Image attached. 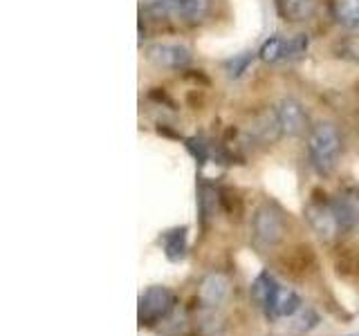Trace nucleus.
<instances>
[{
    "label": "nucleus",
    "instance_id": "nucleus-1",
    "mask_svg": "<svg viewBox=\"0 0 359 336\" xmlns=\"http://www.w3.org/2000/svg\"><path fill=\"white\" fill-rule=\"evenodd\" d=\"M308 155H310V164L319 175H330L337 162H339L341 155V137L339 130H337L332 123L321 121L310 130L308 137Z\"/></svg>",
    "mask_w": 359,
    "mask_h": 336
},
{
    "label": "nucleus",
    "instance_id": "nucleus-2",
    "mask_svg": "<svg viewBox=\"0 0 359 336\" xmlns=\"http://www.w3.org/2000/svg\"><path fill=\"white\" fill-rule=\"evenodd\" d=\"M252 231H254V240L261 246H274L283 240L285 233V224L280 218V211L272 204H261L254 213L252 220Z\"/></svg>",
    "mask_w": 359,
    "mask_h": 336
},
{
    "label": "nucleus",
    "instance_id": "nucleus-3",
    "mask_svg": "<svg viewBox=\"0 0 359 336\" xmlns=\"http://www.w3.org/2000/svg\"><path fill=\"white\" fill-rule=\"evenodd\" d=\"M173 305H175V296L168 287H162V285L149 287L140 296V321L144 325L160 323L162 318H166L168 314H171Z\"/></svg>",
    "mask_w": 359,
    "mask_h": 336
},
{
    "label": "nucleus",
    "instance_id": "nucleus-4",
    "mask_svg": "<svg viewBox=\"0 0 359 336\" xmlns=\"http://www.w3.org/2000/svg\"><path fill=\"white\" fill-rule=\"evenodd\" d=\"M308 50V36L306 34H297L292 38H283V36H272L263 43L258 56L265 63H278V61H290L297 59V56L306 54Z\"/></svg>",
    "mask_w": 359,
    "mask_h": 336
},
{
    "label": "nucleus",
    "instance_id": "nucleus-5",
    "mask_svg": "<svg viewBox=\"0 0 359 336\" xmlns=\"http://www.w3.org/2000/svg\"><path fill=\"white\" fill-rule=\"evenodd\" d=\"M149 61H153L157 67H166V70H182L191 63V52L184 45L175 43H155L146 50Z\"/></svg>",
    "mask_w": 359,
    "mask_h": 336
},
{
    "label": "nucleus",
    "instance_id": "nucleus-6",
    "mask_svg": "<svg viewBox=\"0 0 359 336\" xmlns=\"http://www.w3.org/2000/svg\"><path fill=\"white\" fill-rule=\"evenodd\" d=\"M276 119L280 126V134H287V137H297L308 126V115L303 106L297 99H280L276 106Z\"/></svg>",
    "mask_w": 359,
    "mask_h": 336
},
{
    "label": "nucleus",
    "instance_id": "nucleus-7",
    "mask_svg": "<svg viewBox=\"0 0 359 336\" xmlns=\"http://www.w3.org/2000/svg\"><path fill=\"white\" fill-rule=\"evenodd\" d=\"M209 0H149V7L160 16L194 20L207 11Z\"/></svg>",
    "mask_w": 359,
    "mask_h": 336
},
{
    "label": "nucleus",
    "instance_id": "nucleus-8",
    "mask_svg": "<svg viewBox=\"0 0 359 336\" xmlns=\"http://www.w3.org/2000/svg\"><path fill=\"white\" fill-rule=\"evenodd\" d=\"M306 218L310 222V227L314 229V233L323 240H330L341 231L339 220H337L330 202H314V204L306 209Z\"/></svg>",
    "mask_w": 359,
    "mask_h": 336
},
{
    "label": "nucleus",
    "instance_id": "nucleus-9",
    "mask_svg": "<svg viewBox=\"0 0 359 336\" xmlns=\"http://www.w3.org/2000/svg\"><path fill=\"white\" fill-rule=\"evenodd\" d=\"M334 216L339 220V229L341 231H351L359 224V193L351 190V193H344L339 197H334L332 202Z\"/></svg>",
    "mask_w": 359,
    "mask_h": 336
},
{
    "label": "nucleus",
    "instance_id": "nucleus-10",
    "mask_svg": "<svg viewBox=\"0 0 359 336\" xmlns=\"http://www.w3.org/2000/svg\"><path fill=\"white\" fill-rule=\"evenodd\" d=\"M229 296V278L222 274H209L200 285V300L207 307H218Z\"/></svg>",
    "mask_w": 359,
    "mask_h": 336
},
{
    "label": "nucleus",
    "instance_id": "nucleus-11",
    "mask_svg": "<svg viewBox=\"0 0 359 336\" xmlns=\"http://www.w3.org/2000/svg\"><path fill=\"white\" fill-rule=\"evenodd\" d=\"M278 289H280V285L274 280V276H269L267 272H263L252 283V298L258 307L265 309L267 316L272 314V305H274V298L278 294Z\"/></svg>",
    "mask_w": 359,
    "mask_h": 336
},
{
    "label": "nucleus",
    "instance_id": "nucleus-12",
    "mask_svg": "<svg viewBox=\"0 0 359 336\" xmlns=\"http://www.w3.org/2000/svg\"><path fill=\"white\" fill-rule=\"evenodd\" d=\"M187 227H175L171 231L162 233V246L164 253L171 262H180L187 255Z\"/></svg>",
    "mask_w": 359,
    "mask_h": 336
},
{
    "label": "nucleus",
    "instance_id": "nucleus-13",
    "mask_svg": "<svg viewBox=\"0 0 359 336\" xmlns=\"http://www.w3.org/2000/svg\"><path fill=\"white\" fill-rule=\"evenodd\" d=\"M280 16L290 22H303L314 16L317 0H278Z\"/></svg>",
    "mask_w": 359,
    "mask_h": 336
},
{
    "label": "nucleus",
    "instance_id": "nucleus-14",
    "mask_svg": "<svg viewBox=\"0 0 359 336\" xmlns=\"http://www.w3.org/2000/svg\"><path fill=\"white\" fill-rule=\"evenodd\" d=\"M301 307H303V302H301L297 291H292L287 287H280L276 298H274L272 314H269V316L272 318H290V316H294Z\"/></svg>",
    "mask_w": 359,
    "mask_h": 336
},
{
    "label": "nucleus",
    "instance_id": "nucleus-15",
    "mask_svg": "<svg viewBox=\"0 0 359 336\" xmlns=\"http://www.w3.org/2000/svg\"><path fill=\"white\" fill-rule=\"evenodd\" d=\"M334 16L346 27H359V0H334Z\"/></svg>",
    "mask_w": 359,
    "mask_h": 336
},
{
    "label": "nucleus",
    "instance_id": "nucleus-16",
    "mask_svg": "<svg viewBox=\"0 0 359 336\" xmlns=\"http://www.w3.org/2000/svg\"><path fill=\"white\" fill-rule=\"evenodd\" d=\"M198 206H200V216H202V220H205V222L216 216V211H218V193H216V188L209 186V184H202L200 190H198Z\"/></svg>",
    "mask_w": 359,
    "mask_h": 336
},
{
    "label": "nucleus",
    "instance_id": "nucleus-17",
    "mask_svg": "<svg viewBox=\"0 0 359 336\" xmlns=\"http://www.w3.org/2000/svg\"><path fill=\"white\" fill-rule=\"evenodd\" d=\"M319 323H321L319 314L314 309H310V307H301L294 314V330L297 332H310V330L317 328Z\"/></svg>",
    "mask_w": 359,
    "mask_h": 336
},
{
    "label": "nucleus",
    "instance_id": "nucleus-18",
    "mask_svg": "<svg viewBox=\"0 0 359 336\" xmlns=\"http://www.w3.org/2000/svg\"><path fill=\"white\" fill-rule=\"evenodd\" d=\"M252 61H254V52H243L238 56H233V59H229L227 63H224V67H227L229 76L238 78L243 72H247V67H250Z\"/></svg>",
    "mask_w": 359,
    "mask_h": 336
},
{
    "label": "nucleus",
    "instance_id": "nucleus-19",
    "mask_svg": "<svg viewBox=\"0 0 359 336\" xmlns=\"http://www.w3.org/2000/svg\"><path fill=\"white\" fill-rule=\"evenodd\" d=\"M202 330H205L209 336H222V323L216 314H202Z\"/></svg>",
    "mask_w": 359,
    "mask_h": 336
},
{
    "label": "nucleus",
    "instance_id": "nucleus-20",
    "mask_svg": "<svg viewBox=\"0 0 359 336\" xmlns=\"http://www.w3.org/2000/svg\"><path fill=\"white\" fill-rule=\"evenodd\" d=\"M339 56H344V59H348V61L359 63V38H346L339 48Z\"/></svg>",
    "mask_w": 359,
    "mask_h": 336
},
{
    "label": "nucleus",
    "instance_id": "nucleus-21",
    "mask_svg": "<svg viewBox=\"0 0 359 336\" xmlns=\"http://www.w3.org/2000/svg\"><path fill=\"white\" fill-rule=\"evenodd\" d=\"M346 336H359V334H346Z\"/></svg>",
    "mask_w": 359,
    "mask_h": 336
}]
</instances>
